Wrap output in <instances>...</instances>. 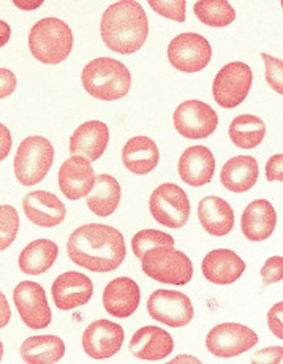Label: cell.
<instances>
[{
  "mask_svg": "<svg viewBox=\"0 0 283 364\" xmlns=\"http://www.w3.org/2000/svg\"><path fill=\"white\" fill-rule=\"evenodd\" d=\"M67 252L70 260L84 269L111 272L124 263L127 247L124 235L114 227L87 223L70 236Z\"/></svg>",
  "mask_w": 283,
  "mask_h": 364,
  "instance_id": "1",
  "label": "cell"
},
{
  "mask_svg": "<svg viewBox=\"0 0 283 364\" xmlns=\"http://www.w3.org/2000/svg\"><path fill=\"white\" fill-rule=\"evenodd\" d=\"M100 32L103 43L119 54H133L144 46L149 19L143 6L133 0H120L103 13Z\"/></svg>",
  "mask_w": 283,
  "mask_h": 364,
  "instance_id": "2",
  "label": "cell"
},
{
  "mask_svg": "<svg viewBox=\"0 0 283 364\" xmlns=\"http://www.w3.org/2000/svg\"><path fill=\"white\" fill-rule=\"evenodd\" d=\"M82 86L98 100L114 102L129 94L132 75L122 62L111 58L90 60L82 70Z\"/></svg>",
  "mask_w": 283,
  "mask_h": 364,
  "instance_id": "3",
  "label": "cell"
},
{
  "mask_svg": "<svg viewBox=\"0 0 283 364\" xmlns=\"http://www.w3.org/2000/svg\"><path fill=\"white\" fill-rule=\"evenodd\" d=\"M73 41L70 26L59 18L40 19L29 33L32 55L48 65H58L65 60L73 50Z\"/></svg>",
  "mask_w": 283,
  "mask_h": 364,
  "instance_id": "4",
  "label": "cell"
},
{
  "mask_svg": "<svg viewBox=\"0 0 283 364\" xmlns=\"http://www.w3.org/2000/svg\"><path fill=\"white\" fill-rule=\"evenodd\" d=\"M143 271L154 281L171 285H187L193 277L192 260L174 247H154L141 258Z\"/></svg>",
  "mask_w": 283,
  "mask_h": 364,
  "instance_id": "5",
  "label": "cell"
},
{
  "mask_svg": "<svg viewBox=\"0 0 283 364\" xmlns=\"http://www.w3.org/2000/svg\"><path fill=\"white\" fill-rule=\"evenodd\" d=\"M54 164V148L43 136H29L19 144L15 164V176L19 184L35 186L46 178Z\"/></svg>",
  "mask_w": 283,
  "mask_h": 364,
  "instance_id": "6",
  "label": "cell"
},
{
  "mask_svg": "<svg viewBox=\"0 0 283 364\" xmlns=\"http://www.w3.org/2000/svg\"><path fill=\"white\" fill-rule=\"evenodd\" d=\"M155 222L168 228H182L190 219V201L179 186L165 182L155 188L149 200Z\"/></svg>",
  "mask_w": 283,
  "mask_h": 364,
  "instance_id": "7",
  "label": "cell"
},
{
  "mask_svg": "<svg viewBox=\"0 0 283 364\" xmlns=\"http://www.w3.org/2000/svg\"><path fill=\"white\" fill-rule=\"evenodd\" d=\"M253 81L252 68L244 62H231L220 68L217 73L212 94L214 100L222 108H236L250 92Z\"/></svg>",
  "mask_w": 283,
  "mask_h": 364,
  "instance_id": "8",
  "label": "cell"
},
{
  "mask_svg": "<svg viewBox=\"0 0 283 364\" xmlns=\"http://www.w3.org/2000/svg\"><path fill=\"white\" fill-rule=\"evenodd\" d=\"M212 48L200 33H181L168 46V60L183 73H196L209 65Z\"/></svg>",
  "mask_w": 283,
  "mask_h": 364,
  "instance_id": "9",
  "label": "cell"
},
{
  "mask_svg": "<svg viewBox=\"0 0 283 364\" xmlns=\"http://www.w3.org/2000/svg\"><path fill=\"white\" fill-rule=\"evenodd\" d=\"M173 121L176 130L183 138L203 139L217 130L218 116L208 103L187 100L176 108Z\"/></svg>",
  "mask_w": 283,
  "mask_h": 364,
  "instance_id": "10",
  "label": "cell"
},
{
  "mask_svg": "<svg viewBox=\"0 0 283 364\" xmlns=\"http://www.w3.org/2000/svg\"><path fill=\"white\" fill-rule=\"evenodd\" d=\"M147 312L155 321L171 328L187 326L195 315L190 298L173 290L154 291L147 299Z\"/></svg>",
  "mask_w": 283,
  "mask_h": 364,
  "instance_id": "11",
  "label": "cell"
},
{
  "mask_svg": "<svg viewBox=\"0 0 283 364\" xmlns=\"http://www.w3.org/2000/svg\"><path fill=\"white\" fill-rule=\"evenodd\" d=\"M258 344V336L240 323H222L212 328L206 338V347L218 358H233Z\"/></svg>",
  "mask_w": 283,
  "mask_h": 364,
  "instance_id": "12",
  "label": "cell"
},
{
  "mask_svg": "<svg viewBox=\"0 0 283 364\" xmlns=\"http://www.w3.org/2000/svg\"><path fill=\"white\" fill-rule=\"evenodd\" d=\"M15 306L24 323L31 330H43L53 321L45 289L37 282H21L13 291Z\"/></svg>",
  "mask_w": 283,
  "mask_h": 364,
  "instance_id": "13",
  "label": "cell"
},
{
  "mask_svg": "<svg viewBox=\"0 0 283 364\" xmlns=\"http://www.w3.org/2000/svg\"><path fill=\"white\" fill-rule=\"evenodd\" d=\"M124 328L110 320H97L82 334V347L92 360H108L124 344Z\"/></svg>",
  "mask_w": 283,
  "mask_h": 364,
  "instance_id": "14",
  "label": "cell"
},
{
  "mask_svg": "<svg viewBox=\"0 0 283 364\" xmlns=\"http://www.w3.org/2000/svg\"><path fill=\"white\" fill-rule=\"evenodd\" d=\"M51 293L58 309L73 311L89 303L94 295V284L82 272L68 271L55 279Z\"/></svg>",
  "mask_w": 283,
  "mask_h": 364,
  "instance_id": "15",
  "label": "cell"
},
{
  "mask_svg": "<svg viewBox=\"0 0 283 364\" xmlns=\"http://www.w3.org/2000/svg\"><path fill=\"white\" fill-rule=\"evenodd\" d=\"M110 141L108 125L102 121L84 122L70 138V152L73 157H82L89 162L100 159Z\"/></svg>",
  "mask_w": 283,
  "mask_h": 364,
  "instance_id": "16",
  "label": "cell"
},
{
  "mask_svg": "<svg viewBox=\"0 0 283 364\" xmlns=\"http://www.w3.org/2000/svg\"><path fill=\"white\" fill-rule=\"evenodd\" d=\"M26 217L32 223L43 228L58 227L65 220L67 209L54 193L46 191H35L27 193L23 200Z\"/></svg>",
  "mask_w": 283,
  "mask_h": 364,
  "instance_id": "17",
  "label": "cell"
},
{
  "mask_svg": "<svg viewBox=\"0 0 283 364\" xmlns=\"http://www.w3.org/2000/svg\"><path fill=\"white\" fill-rule=\"evenodd\" d=\"M95 184V173L90 162L82 157H70L59 170V187L68 200L87 197Z\"/></svg>",
  "mask_w": 283,
  "mask_h": 364,
  "instance_id": "18",
  "label": "cell"
},
{
  "mask_svg": "<svg viewBox=\"0 0 283 364\" xmlns=\"http://www.w3.org/2000/svg\"><path fill=\"white\" fill-rule=\"evenodd\" d=\"M141 301L139 285L129 277L111 281L103 291V307L110 315L127 318L137 312Z\"/></svg>",
  "mask_w": 283,
  "mask_h": 364,
  "instance_id": "19",
  "label": "cell"
},
{
  "mask_svg": "<svg viewBox=\"0 0 283 364\" xmlns=\"http://www.w3.org/2000/svg\"><path fill=\"white\" fill-rule=\"evenodd\" d=\"M203 276L217 285L235 284L244 274L245 263L230 249H215L203 260Z\"/></svg>",
  "mask_w": 283,
  "mask_h": 364,
  "instance_id": "20",
  "label": "cell"
},
{
  "mask_svg": "<svg viewBox=\"0 0 283 364\" xmlns=\"http://www.w3.org/2000/svg\"><path fill=\"white\" fill-rule=\"evenodd\" d=\"M178 170L186 184L192 187L206 186L215 171L214 154L206 146H192L181 156Z\"/></svg>",
  "mask_w": 283,
  "mask_h": 364,
  "instance_id": "21",
  "label": "cell"
},
{
  "mask_svg": "<svg viewBox=\"0 0 283 364\" xmlns=\"http://www.w3.org/2000/svg\"><path fill=\"white\" fill-rule=\"evenodd\" d=\"M174 341L171 334L159 326H144L133 334L130 341V352L138 360L160 361L171 355Z\"/></svg>",
  "mask_w": 283,
  "mask_h": 364,
  "instance_id": "22",
  "label": "cell"
},
{
  "mask_svg": "<svg viewBox=\"0 0 283 364\" xmlns=\"http://www.w3.org/2000/svg\"><path fill=\"white\" fill-rule=\"evenodd\" d=\"M277 214L267 200H255L244 209L240 230L249 241L261 242L274 233Z\"/></svg>",
  "mask_w": 283,
  "mask_h": 364,
  "instance_id": "23",
  "label": "cell"
},
{
  "mask_svg": "<svg viewBox=\"0 0 283 364\" xmlns=\"http://www.w3.org/2000/svg\"><path fill=\"white\" fill-rule=\"evenodd\" d=\"M198 219L209 235L225 236L235 228V211L220 197H206L198 205Z\"/></svg>",
  "mask_w": 283,
  "mask_h": 364,
  "instance_id": "24",
  "label": "cell"
},
{
  "mask_svg": "<svg viewBox=\"0 0 283 364\" xmlns=\"http://www.w3.org/2000/svg\"><path fill=\"white\" fill-rule=\"evenodd\" d=\"M260 176L258 162L252 156H237L230 159L222 168L220 181L226 191L244 193L257 184Z\"/></svg>",
  "mask_w": 283,
  "mask_h": 364,
  "instance_id": "25",
  "label": "cell"
},
{
  "mask_svg": "<svg viewBox=\"0 0 283 364\" xmlns=\"http://www.w3.org/2000/svg\"><path fill=\"white\" fill-rule=\"evenodd\" d=\"M160 152L154 139L147 136H133L122 149V162L133 174H147L159 165Z\"/></svg>",
  "mask_w": 283,
  "mask_h": 364,
  "instance_id": "26",
  "label": "cell"
},
{
  "mask_svg": "<svg viewBox=\"0 0 283 364\" xmlns=\"http://www.w3.org/2000/svg\"><path fill=\"white\" fill-rule=\"evenodd\" d=\"M65 355V344L58 336H32L21 346V358L27 364H54Z\"/></svg>",
  "mask_w": 283,
  "mask_h": 364,
  "instance_id": "27",
  "label": "cell"
},
{
  "mask_svg": "<svg viewBox=\"0 0 283 364\" xmlns=\"http://www.w3.org/2000/svg\"><path fill=\"white\" fill-rule=\"evenodd\" d=\"M120 186L110 174H98L95 184L87 195V206L98 217H108L116 213L120 203Z\"/></svg>",
  "mask_w": 283,
  "mask_h": 364,
  "instance_id": "28",
  "label": "cell"
},
{
  "mask_svg": "<svg viewBox=\"0 0 283 364\" xmlns=\"http://www.w3.org/2000/svg\"><path fill=\"white\" fill-rule=\"evenodd\" d=\"M59 255L58 244L51 240H37L31 242L19 255V268L26 274L40 276L54 264Z\"/></svg>",
  "mask_w": 283,
  "mask_h": 364,
  "instance_id": "29",
  "label": "cell"
},
{
  "mask_svg": "<svg viewBox=\"0 0 283 364\" xmlns=\"http://www.w3.org/2000/svg\"><path fill=\"white\" fill-rule=\"evenodd\" d=\"M266 124L252 114H240L233 119L230 125V138L233 144L242 149H253L265 139Z\"/></svg>",
  "mask_w": 283,
  "mask_h": 364,
  "instance_id": "30",
  "label": "cell"
},
{
  "mask_svg": "<svg viewBox=\"0 0 283 364\" xmlns=\"http://www.w3.org/2000/svg\"><path fill=\"white\" fill-rule=\"evenodd\" d=\"M196 18L210 27H226L236 19V11L226 0H200L193 6Z\"/></svg>",
  "mask_w": 283,
  "mask_h": 364,
  "instance_id": "31",
  "label": "cell"
},
{
  "mask_svg": "<svg viewBox=\"0 0 283 364\" xmlns=\"http://www.w3.org/2000/svg\"><path fill=\"white\" fill-rule=\"evenodd\" d=\"M160 246L173 247L174 237L168 233L159 232V230H143V232L134 235L132 240L133 254L137 255L139 260L144 257L147 250H151L154 247H160Z\"/></svg>",
  "mask_w": 283,
  "mask_h": 364,
  "instance_id": "32",
  "label": "cell"
},
{
  "mask_svg": "<svg viewBox=\"0 0 283 364\" xmlns=\"http://www.w3.org/2000/svg\"><path fill=\"white\" fill-rule=\"evenodd\" d=\"M19 232L18 211L10 205L0 206V252L9 249Z\"/></svg>",
  "mask_w": 283,
  "mask_h": 364,
  "instance_id": "33",
  "label": "cell"
},
{
  "mask_svg": "<svg viewBox=\"0 0 283 364\" xmlns=\"http://www.w3.org/2000/svg\"><path fill=\"white\" fill-rule=\"evenodd\" d=\"M149 5L160 16L179 21V23L186 21V0H149Z\"/></svg>",
  "mask_w": 283,
  "mask_h": 364,
  "instance_id": "34",
  "label": "cell"
},
{
  "mask_svg": "<svg viewBox=\"0 0 283 364\" xmlns=\"http://www.w3.org/2000/svg\"><path fill=\"white\" fill-rule=\"evenodd\" d=\"M266 64V80L275 92L283 95V62L266 53L261 54Z\"/></svg>",
  "mask_w": 283,
  "mask_h": 364,
  "instance_id": "35",
  "label": "cell"
},
{
  "mask_svg": "<svg viewBox=\"0 0 283 364\" xmlns=\"http://www.w3.org/2000/svg\"><path fill=\"white\" fill-rule=\"evenodd\" d=\"M261 277H263V287L272 285L275 282H282L283 279V258L272 257L265 263L261 269Z\"/></svg>",
  "mask_w": 283,
  "mask_h": 364,
  "instance_id": "36",
  "label": "cell"
},
{
  "mask_svg": "<svg viewBox=\"0 0 283 364\" xmlns=\"http://www.w3.org/2000/svg\"><path fill=\"white\" fill-rule=\"evenodd\" d=\"M18 86V80L15 73L9 68H0V99L10 97Z\"/></svg>",
  "mask_w": 283,
  "mask_h": 364,
  "instance_id": "37",
  "label": "cell"
},
{
  "mask_svg": "<svg viewBox=\"0 0 283 364\" xmlns=\"http://www.w3.org/2000/svg\"><path fill=\"white\" fill-rule=\"evenodd\" d=\"M282 318H283V303L275 304L271 311L267 314V325L269 330L274 333V336L283 339V326H282Z\"/></svg>",
  "mask_w": 283,
  "mask_h": 364,
  "instance_id": "38",
  "label": "cell"
},
{
  "mask_svg": "<svg viewBox=\"0 0 283 364\" xmlns=\"http://www.w3.org/2000/svg\"><path fill=\"white\" fill-rule=\"evenodd\" d=\"M282 168H283V156L282 154H277V156H272L271 159L267 160L266 164V178L267 181H283V173H282Z\"/></svg>",
  "mask_w": 283,
  "mask_h": 364,
  "instance_id": "39",
  "label": "cell"
},
{
  "mask_svg": "<svg viewBox=\"0 0 283 364\" xmlns=\"http://www.w3.org/2000/svg\"><path fill=\"white\" fill-rule=\"evenodd\" d=\"M11 144H13V139H11L10 130L0 122V162L9 157V154L11 151Z\"/></svg>",
  "mask_w": 283,
  "mask_h": 364,
  "instance_id": "40",
  "label": "cell"
},
{
  "mask_svg": "<svg viewBox=\"0 0 283 364\" xmlns=\"http://www.w3.org/2000/svg\"><path fill=\"white\" fill-rule=\"evenodd\" d=\"M11 320V309L9 301H6L5 295L0 291V328H4L9 325V321Z\"/></svg>",
  "mask_w": 283,
  "mask_h": 364,
  "instance_id": "41",
  "label": "cell"
},
{
  "mask_svg": "<svg viewBox=\"0 0 283 364\" xmlns=\"http://www.w3.org/2000/svg\"><path fill=\"white\" fill-rule=\"evenodd\" d=\"M258 356H266V358L261 360L260 363H282V347L261 350Z\"/></svg>",
  "mask_w": 283,
  "mask_h": 364,
  "instance_id": "42",
  "label": "cell"
},
{
  "mask_svg": "<svg viewBox=\"0 0 283 364\" xmlns=\"http://www.w3.org/2000/svg\"><path fill=\"white\" fill-rule=\"evenodd\" d=\"M11 37V27L0 19V48H4Z\"/></svg>",
  "mask_w": 283,
  "mask_h": 364,
  "instance_id": "43",
  "label": "cell"
},
{
  "mask_svg": "<svg viewBox=\"0 0 283 364\" xmlns=\"http://www.w3.org/2000/svg\"><path fill=\"white\" fill-rule=\"evenodd\" d=\"M2 358H4V344L2 341H0V361H2Z\"/></svg>",
  "mask_w": 283,
  "mask_h": 364,
  "instance_id": "44",
  "label": "cell"
}]
</instances>
